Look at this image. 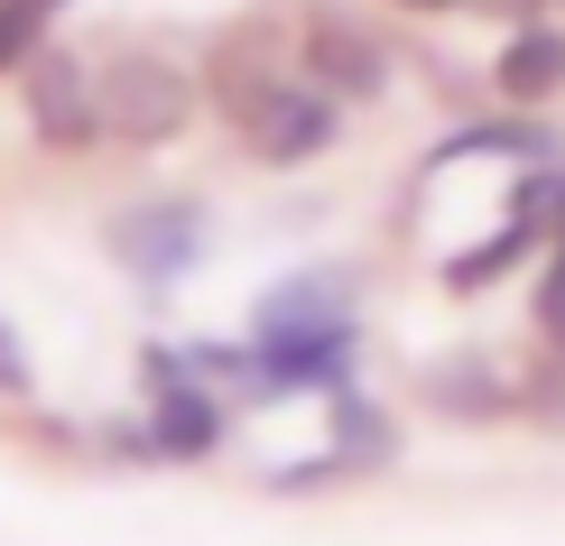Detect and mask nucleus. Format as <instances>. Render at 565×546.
Segmentation results:
<instances>
[{"label": "nucleus", "mask_w": 565, "mask_h": 546, "mask_svg": "<svg viewBox=\"0 0 565 546\" xmlns=\"http://www.w3.org/2000/svg\"><path fill=\"white\" fill-rule=\"evenodd\" d=\"M93 103H103V139H121V149H168V139L195 121L204 75L177 65V56H158V46H121V56L93 65Z\"/></svg>", "instance_id": "f257e3e1"}, {"label": "nucleus", "mask_w": 565, "mask_h": 546, "mask_svg": "<svg viewBox=\"0 0 565 546\" xmlns=\"http://www.w3.org/2000/svg\"><path fill=\"white\" fill-rule=\"evenodd\" d=\"M297 65H306V84H324L334 103H381L390 93V38L371 29L362 10H343V0H316V10H306Z\"/></svg>", "instance_id": "f03ea898"}, {"label": "nucleus", "mask_w": 565, "mask_h": 546, "mask_svg": "<svg viewBox=\"0 0 565 546\" xmlns=\"http://www.w3.org/2000/svg\"><path fill=\"white\" fill-rule=\"evenodd\" d=\"M19 103H29V130L46 149H93L103 139V103H93V65L65 56V46H38L19 65Z\"/></svg>", "instance_id": "7ed1b4c3"}, {"label": "nucleus", "mask_w": 565, "mask_h": 546, "mask_svg": "<svg viewBox=\"0 0 565 546\" xmlns=\"http://www.w3.org/2000/svg\"><path fill=\"white\" fill-rule=\"evenodd\" d=\"M195 75H204V103H214L232 130H250V121H260V103L288 84V75H278V29H269V19H242V29H223V38H214V56H204Z\"/></svg>", "instance_id": "20e7f679"}, {"label": "nucleus", "mask_w": 565, "mask_h": 546, "mask_svg": "<svg viewBox=\"0 0 565 546\" xmlns=\"http://www.w3.org/2000/svg\"><path fill=\"white\" fill-rule=\"evenodd\" d=\"M111 259H121L130 278H149V288H168L204 259V213L195 204H139L111 223Z\"/></svg>", "instance_id": "39448f33"}, {"label": "nucleus", "mask_w": 565, "mask_h": 546, "mask_svg": "<svg viewBox=\"0 0 565 546\" xmlns=\"http://www.w3.org/2000/svg\"><path fill=\"white\" fill-rule=\"evenodd\" d=\"M417 408H436L445 426H501V417H520V379L501 362H482V352H445V362L417 371Z\"/></svg>", "instance_id": "423d86ee"}, {"label": "nucleus", "mask_w": 565, "mask_h": 546, "mask_svg": "<svg viewBox=\"0 0 565 546\" xmlns=\"http://www.w3.org/2000/svg\"><path fill=\"white\" fill-rule=\"evenodd\" d=\"M334 130H343V111H334V93H324V84H278L242 139L260 149V168H306V158L334 149Z\"/></svg>", "instance_id": "0eeeda50"}, {"label": "nucleus", "mask_w": 565, "mask_h": 546, "mask_svg": "<svg viewBox=\"0 0 565 546\" xmlns=\"http://www.w3.org/2000/svg\"><path fill=\"white\" fill-rule=\"evenodd\" d=\"M185 371H195L185 352H177V362H168V352H149V389H158L149 445H158V454H177V463H204V454L223 445V408H214V398H204Z\"/></svg>", "instance_id": "6e6552de"}, {"label": "nucleus", "mask_w": 565, "mask_h": 546, "mask_svg": "<svg viewBox=\"0 0 565 546\" xmlns=\"http://www.w3.org/2000/svg\"><path fill=\"white\" fill-rule=\"evenodd\" d=\"M491 93H501L510 111H547L565 93V29L556 19H520V29L501 38V56H491Z\"/></svg>", "instance_id": "1a4fd4ad"}, {"label": "nucleus", "mask_w": 565, "mask_h": 546, "mask_svg": "<svg viewBox=\"0 0 565 546\" xmlns=\"http://www.w3.org/2000/svg\"><path fill=\"white\" fill-rule=\"evenodd\" d=\"M334 454H343V472H381L390 454H398V426H390V408H371L362 389H334Z\"/></svg>", "instance_id": "9d476101"}, {"label": "nucleus", "mask_w": 565, "mask_h": 546, "mask_svg": "<svg viewBox=\"0 0 565 546\" xmlns=\"http://www.w3.org/2000/svg\"><path fill=\"white\" fill-rule=\"evenodd\" d=\"M529 250H547V223H529V213H510L501 223V242H482V250H463V259H445V288L455 297H473V288H491V278H510Z\"/></svg>", "instance_id": "9b49d317"}, {"label": "nucleus", "mask_w": 565, "mask_h": 546, "mask_svg": "<svg viewBox=\"0 0 565 546\" xmlns=\"http://www.w3.org/2000/svg\"><path fill=\"white\" fill-rule=\"evenodd\" d=\"M46 10H56V0H0V75H19L46 46Z\"/></svg>", "instance_id": "f8f14e48"}, {"label": "nucleus", "mask_w": 565, "mask_h": 546, "mask_svg": "<svg viewBox=\"0 0 565 546\" xmlns=\"http://www.w3.org/2000/svg\"><path fill=\"white\" fill-rule=\"evenodd\" d=\"M520 417H537V426H565V352H547L529 379H520Z\"/></svg>", "instance_id": "ddd939ff"}, {"label": "nucleus", "mask_w": 565, "mask_h": 546, "mask_svg": "<svg viewBox=\"0 0 565 546\" xmlns=\"http://www.w3.org/2000/svg\"><path fill=\"white\" fill-rule=\"evenodd\" d=\"M537 343H547V352H565V269H547V278H537Z\"/></svg>", "instance_id": "4468645a"}, {"label": "nucleus", "mask_w": 565, "mask_h": 546, "mask_svg": "<svg viewBox=\"0 0 565 546\" xmlns=\"http://www.w3.org/2000/svg\"><path fill=\"white\" fill-rule=\"evenodd\" d=\"M473 10H482V19H510V29H520V19H547L556 0H473Z\"/></svg>", "instance_id": "2eb2a0df"}, {"label": "nucleus", "mask_w": 565, "mask_h": 546, "mask_svg": "<svg viewBox=\"0 0 565 546\" xmlns=\"http://www.w3.org/2000/svg\"><path fill=\"white\" fill-rule=\"evenodd\" d=\"M0 389H10V398L29 389V362H19V352H10V324H0Z\"/></svg>", "instance_id": "dca6fc26"}, {"label": "nucleus", "mask_w": 565, "mask_h": 546, "mask_svg": "<svg viewBox=\"0 0 565 546\" xmlns=\"http://www.w3.org/2000/svg\"><path fill=\"white\" fill-rule=\"evenodd\" d=\"M390 10H427L436 19V10H473V0H390Z\"/></svg>", "instance_id": "f3484780"}, {"label": "nucleus", "mask_w": 565, "mask_h": 546, "mask_svg": "<svg viewBox=\"0 0 565 546\" xmlns=\"http://www.w3.org/2000/svg\"><path fill=\"white\" fill-rule=\"evenodd\" d=\"M547 269H565V242H547Z\"/></svg>", "instance_id": "a211bd4d"}]
</instances>
